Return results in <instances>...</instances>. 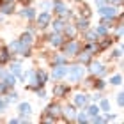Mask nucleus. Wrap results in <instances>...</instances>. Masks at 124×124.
Listing matches in <instances>:
<instances>
[{
	"label": "nucleus",
	"mask_w": 124,
	"mask_h": 124,
	"mask_svg": "<svg viewBox=\"0 0 124 124\" xmlns=\"http://www.w3.org/2000/svg\"><path fill=\"white\" fill-rule=\"evenodd\" d=\"M85 75H87V67L83 64H78V62H75V64H67V75H66V78L69 80V83H80Z\"/></svg>",
	"instance_id": "1"
},
{
	"label": "nucleus",
	"mask_w": 124,
	"mask_h": 124,
	"mask_svg": "<svg viewBox=\"0 0 124 124\" xmlns=\"http://www.w3.org/2000/svg\"><path fill=\"white\" fill-rule=\"evenodd\" d=\"M82 46H83V43L78 41L76 37H73V39H66V41L62 43L60 50H62V53H64L67 59H75L78 55V52L82 50Z\"/></svg>",
	"instance_id": "2"
},
{
	"label": "nucleus",
	"mask_w": 124,
	"mask_h": 124,
	"mask_svg": "<svg viewBox=\"0 0 124 124\" xmlns=\"http://www.w3.org/2000/svg\"><path fill=\"white\" fill-rule=\"evenodd\" d=\"M9 50L13 55H20L21 59H29L32 57V46H27V44H23L20 41V39H14V41H11L9 44Z\"/></svg>",
	"instance_id": "3"
},
{
	"label": "nucleus",
	"mask_w": 124,
	"mask_h": 124,
	"mask_svg": "<svg viewBox=\"0 0 124 124\" xmlns=\"http://www.w3.org/2000/svg\"><path fill=\"white\" fill-rule=\"evenodd\" d=\"M52 14L64 18L66 21L73 18V11H69V5L66 4V0H53L52 4Z\"/></svg>",
	"instance_id": "4"
},
{
	"label": "nucleus",
	"mask_w": 124,
	"mask_h": 124,
	"mask_svg": "<svg viewBox=\"0 0 124 124\" xmlns=\"http://www.w3.org/2000/svg\"><path fill=\"white\" fill-rule=\"evenodd\" d=\"M85 67H87V73H89V75L98 76V78H105L106 75H108V67H106L101 60H96L94 57H92V60L89 62Z\"/></svg>",
	"instance_id": "5"
},
{
	"label": "nucleus",
	"mask_w": 124,
	"mask_h": 124,
	"mask_svg": "<svg viewBox=\"0 0 124 124\" xmlns=\"http://www.w3.org/2000/svg\"><path fill=\"white\" fill-rule=\"evenodd\" d=\"M52 94H53V98H57V99H66L67 96L71 94V83H64L62 80H59L53 85Z\"/></svg>",
	"instance_id": "6"
},
{
	"label": "nucleus",
	"mask_w": 124,
	"mask_h": 124,
	"mask_svg": "<svg viewBox=\"0 0 124 124\" xmlns=\"http://www.w3.org/2000/svg\"><path fill=\"white\" fill-rule=\"evenodd\" d=\"M52 18H53L52 11H41V13L36 14L34 21H36V25H37L39 30H44V29H48V25H50V21H52Z\"/></svg>",
	"instance_id": "7"
},
{
	"label": "nucleus",
	"mask_w": 124,
	"mask_h": 124,
	"mask_svg": "<svg viewBox=\"0 0 124 124\" xmlns=\"http://www.w3.org/2000/svg\"><path fill=\"white\" fill-rule=\"evenodd\" d=\"M75 115H76V106L73 103L62 105V117L59 121H62V122H75Z\"/></svg>",
	"instance_id": "8"
},
{
	"label": "nucleus",
	"mask_w": 124,
	"mask_h": 124,
	"mask_svg": "<svg viewBox=\"0 0 124 124\" xmlns=\"http://www.w3.org/2000/svg\"><path fill=\"white\" fill-rule=\"evenodd\" d=\"M117 13H119V9H117L115 5H112V4H105V5H101V7H98L99 18H117Z\"/></svg>",
	"instance_id": "9"
},
{
	"label": "nucleus",
	"mask_w": 124,
	"mask_h": 124,
	"mask_svg": "<svg viewBox=\"0 0 124 124\" xmlns=\"http://www.w3.org/2000/svg\"><path fill=\"white\" fill-rule=\"evenodd\" d=\"M43 112H46V114H50L52 117H55V119H57V122H59V119L62 117V105H60V101L57 99V101H52V103H48L46 108H44Z\"/></svg>",
	"instance_id": "10"
},
{
	"label": "nucleus",
	"mask_w": 124,
	"mask_h": 124,
	"mask_svg": "<svg viewBox=\"0 0 124 124\" xmlns=\"http://www.w3.org/2000/svg\"><path fill=\"white\" fill-rule=\"evenodd\" d=\"M46 41H48V44H50V48L59 50L66 39H64V36H62L60 32H52V34H48V36H46Z\"/></svg>",
	"instance_id": "11"
},
{
	"label": "nucleus",
	"mask_w": 124,
	"mask_h": 124,
	"mask_svg": "<svg viewBox=\"0 0 124 124\" xmlns=\"http://www.w3.org/2000/svg\"><path fill=\"white\" fill-rule=\"evenodd\" d=\"M13 59H14V55L11 53L9 46H7V44H4L2 39H0V66H7Z\"/></svg>",
	"instance_id": "12"
},
{
	"label": "nucleus",
	"mask_w": 124,
	"mask_h": 124,
	"mask_svg": "<svg viewBox=\"0 0 124 124\" xmlns=\"http://www.w3.org/2000/svg\"><path fill=\"white\" fill-rule=\"evenodd\" d=\"M67 75V64H60V66H53L52 67V73H50V78L55 82L59 80H64Z\"/></svg>",
	"instance_id": "13"
},
{
	"label": "nucleus",
	"mask_w": 124,
	"mask_h": 124,
	"mask_svg": "<svg viewBox=\"0 0 124 124\" xmlns=\"http://www.w3.org/2000/svg\"><path fill=\"white\" fill-rule=\"evenodd\" d=\"M7 66H9L7 69H9L11 73H13V75H14L16 78H18V82H21V75H23V62H21V60H16V59H13V60H11Z\"/></svg>",
	"instance_id": "14"
},
{
	"label": "nucleus",
	"mask_w": 124,
	"mask_h": 124,
	"mask_svg": "<svg viewBox=\"0 0 124 124\" xmlns=\"http://www.w3.org/2000/svg\"><path fill=\"white\" fill-rule=\"evenodd\" d=\"M73 105L76 106V108H85V106L91 103L89 101V94L85 92H76V94H73V101H71Z\"/></svg>",
	"instance_id": "15"
},
{
	"label": "nucleus",
	"mask_w": 124,
	"mask_h": 124,
	"mask_svg": "<svg viewBox=\"0 0 124 124\" xmlns=\"http://www.w3.org/2000/svg\"><path fill=\"white\" fill-rule=\"evenodd\" d=\"M73 25H75V29L78 30V34L85 32L87 29H91V18H83V16H76L75 21H73Z\"/></svg>",
	"instance_id": "16"
},
{
	"label": "nucleus",
	"mask_w": 124,
	"mask_h": 124,
	"mask_svg": "<svg viewBox=\"0 0 124 124\" xmlns=\"http://www.w3.org/2000/svg\"><path fill=\"white\" fill-rule=\"evenodd\" d=\"M18 14H20V18H23V20H27V21H34L37 11L34 9L32 5H23V7L18 11Z\"/></svg>",
	"instance_id": "17"
},
{
	"label": "nucleus",
	"mask_w": 124,
	"mask_h": 124,
	"mask_svg": "<svg viewBox=\"0 0 124 124\" xmlns=\"http://www.w3.org/2000/svg\"><path fill=\"white\" fill-rule=\"evenodd\" d=\"M114 36H105V37H99L98 39V48H99V53H103V52H106L108 48H112L114 46Z\"/></svg>",
	"instance_id": "18"
},
{
	"label": "nucleus",
	"mask_w": 124,
	"mask_h": 124,
	"mask_svg": "<svg viewBox=\"0 0 124 124\" xmlns=\"http://www.w3.org/2000/svg\"><path fill=\"white\" fill-rule=\"evenodd\" d=\"M36 71V82L39 87H46V83L50 80V73L46 69H43V67H39V69H34Z\"/></svg>",
	"instance_id": "19"
},
{
	"label": "nucleus",
	"mask_w": 124,
	"mask_h": 124,
	"mask_svg": "<svg viewBox=\"0 0 124 124\" xmlns=\"http://www.w3.org/2000/svg\"><path fill=\"white\" fill-rule=\"evenodd\" d=\"M73 13H76L78 16H83V18H91L92 16L91 7H89L85 2H76V11H73Z\"/></svg>",
	"instance_id": "20"
},
{
	"label": "nucleus",
	"mask_w": 124,
	"mask_h": 124,
	"mask_svg": "<svg viewBox=\"0 0 124 124\" xmlns=\"http://www.w3.org/2000/svg\"><path fill=\"white\" fill-rule=\"evenodd\" d=\"M16 13V2H5L0 5V14L2 16H13Z\"/></svg>",
	"instance_id": "21"
},
{
	"label": "nucleus",
	"mask_w": 124,
	"mask_h": 124,
	"mask_svg": "<svg viewBox=\"0 0 124 124\" xmlns=\"http://www.w3.org/2000/svg\"><path fill=\"white\" fill-rule=\"evenodd\" d=\"M92 57H94V55L91 53V52H87V50H80V52H78V55H76V62H78V64H83V66H87L89 64V62H91L92 60Z\"/></svg>",
	"instance_id": "22"
},
{
	"label": "nucleus",
	"mask_w": 124,
	"mask_h": 124,
	"mask_svg": "<svg viewBox=\"0 0 124 124\" xmlns=\"http://www.w3.org/2000/svg\"><path fill=\"white\" fill-rule=\"evenodd\" d=\"M60 34L64 36V39H73V37L78 36V30L75 29V25H73V23H67V21H66V25H64V29H62Z\"/></svg>",
	"instance_id": "23"
},
{
	"label": "nucleus",
	"mask_w": 124,
	"mask_h": 124,
	"mask_svg": "<svg viewBox=\"0 0 124 124\" xmlns=\"http://www.w3.org/2000/svg\"><path fill=\"white\" fill-rule=\"evenodd\" d=\"M66 25V20L64 18H59V16H55V18H52V21H50V29H52V32H62V29H64Z\"/></svg>",
	"instance_id": "24"
},
{
	"label": "nucleus",
	"mask_w": 124,
	"mask_h": 124,
	"mask_svg": "<svg viewBox=\"0 0 124 124\" xmlns=\"http://www.w3.org/2000/svg\"><path fill=\"white\" fill-rule=\"evenodd\" d=\"M16 112H18V115H30L32 114V105L27 103V101H18V108H16Z\"/></svg>",
	"instance_id": "25"
},
{
	"label": "nucleus",
	"mask_w": 124,
	"mask_h": 124,
	"mask_svg": "<svg viewBox=\"0 0 124 124\" xmlns=\"http://www.w3.org/2000/svg\"><path fill=\"white\" fill-rule=\"evenodd\" d=\"M82 37H83V43H94V41H98V39H99L92 27H91V29H87L85 32H82Z\"/></svg>",
	"instance_id": "26"
},
{
	"label": "nucleus",
	"mask_w": 124,
	"mask_h": 124,
	"mask_svg": "<svg viewBox=\"0 0 124 124\" xmlns=\"http://www.w3.org/2000/svg\"><path fill=\"white\" fill-rule=\"evenodd\" d=\"M18 39H20L23 44H27V46H34V34L29 32V30H23V32L20 34Z\"/></svg>",
	"instance_id": "27"
},
{
	"label": "nucleus",
	"mask_w": 124,
	"mask_h": 124,
	"mask_svg": "<svg viewBox=\"0 0 124 124\" xmlns=\"http://www.w3.org/2000/svg\"><path fill=\"white\" fill-rule=\"evenodd\" d=\"M50 60H52V64H53V66H60V64H69V59H67L64 53H55V55H53V57L50 59Z\"/></svg>",
	"instance_id": "28"
},
{
	"label": "nucleus",
	"mask_w": 124,
	"mask_h": 124,
	"mask_svg": "<svg viewBox=\"0 0 124 124\" xmlns=\"http://www.w3.org/2000/svg\"><path fill=\"white\" fill-rule=\"evenodd\" d=\"M4 82L7 83V87H9V89H14V87H16V83H18V78H16L13 73L7 69V73H5V76H4Z\"/></svg>",
	"instance_id": "29"
},
{
	"label": "nucleus",
	"mask_w": 124,
	"mask_h": 124,
	"mask_svg": "<svg viewBox=\"0 0 124 124\" xmlns=\"http://www.w3.org/2000/svg\"><path fill=\"white\" fill-rule=\"evenodd\" d=\"M108 83H110L112 87L122 85V75H121V73H114V75H110L108 76Z\"/></svg>",
	"instance_id": "30"
},
{
	"label": "nucleus",
	"mask_w": 124,
	"mask_h": 124,
	"mask_svg": "<svg viewBox=\"0 0 124 124\" xmlns=\"http://www.w3.org/2000/svg\"><path fill=\"white\" fill-rule=\"evenodd\" d=\"M85 114L89 115V117H92V115H98V114H101V110H99V106H98V103H89L85 108Z\"/></svg>",
	"instance_id": "31"
},
{
	"label": "nucleus",
	"mask_w": 124,
	"mask_h": 124,
	"mask_svg": "<svg viewBox=\"0 0 124 124\" xmlns=\"http://www.w3.org/2000/svg\"><path fill=\"white\" fill-rule=\"evenodd\" d=\"M106 85H108V82H105V78H98L96 76L94 82H92V89L94 91H105Z\"/></svg>",
	"instance_id": "32"
},
{
	"label": "nucleus",
	"mask_w": 124,
	"mask_h": 124,
	"mask_svg": "<svg viewBox=\"0 0 124 124\" xmlns=\"http://www.w3.org/2000/svg\"><path fill=\"white\" fill-rule=\"evenodd\" d=\"M75 122H78V124H87L89 122V115L85 114V110H83V108H80V112H76Z\"/></svg>",
	"instance_id": "33"
},
{
	"label": "nucleus",
	"mask_w": 124,
	"mask_h": 124,
	"mask_svg": "<svg viewBox=\"0 0 124 124\" xmlns=\"http://www.w3.org/2000/svg\"><path fill=\"white\" fill-rule=\"evenodd\" d=\"M98 106H99V110H101V112H108V110H110V99L101 96L99 101H98Z\"/></svg>",
	"instance_id": "34"
},
{
	"label": "nucleus",
	"mask_w": 124,
	"mask_h": 124,
	"mask_svg": "<svg viewBox=\"0 0 124 124\" xmlns=\"http://www.w3.org/2000/svg\"><path fill=\"white\" fill-rule=\"evenodd\" d=\"M92 29H94L96 34H98V37H105V36H108V34H110V29H106V27L101 25V23L98 27H92Z\"/></svg>",
	"instance_id": "35"
},
{
	"label": "nucleus",
	"mask_w": 124,
	"mask_h": 124,
	"mask_svg": "<svg viewBox=\"0 0 124 124\" xmlns=\"http://www.w3.org/2000/svg\"><path fill=\"white\" fill-rule=\"evenodd\" d=\"M121 57H122V48H121V46H117V48H114V46H112L110 59H117V60H121Z\"/></svg>",
	"instance_id": "36"
},
{
	"label": "nucleus",
	"mask_w": 124,
	"mask_h": 124,
	"mask_svg": "<svg viewBox=\"0 0 124 124\" xmlns=\"http://www.w3.org/2000/svg\"><path fill=\"white\" fill-rule=\"evenodd\" d=\"M39 121H41V122H50V124H55V122H57V119H55V117H52L50 114H46V112H43V114H41Z\"/></svg>",
	"instance_id": "37"
},
{
	"label": "nucleus",
	"mask_w": 124,
	"mask_h": 124,
	"mask_svg": "<svg viewBox=\"0 0 124 124\" xmlns=\"http://www.w3.org/2000/svg\"><path fill=\"white\" fill-rule=\"evenodd\" d=\"M52 4H53V0H39L41 11H52Z\"/></svg>",
	"instance_id": "38"
},
{
	"label": "nucleus",
	"mask_w": 124,
	"mask_h": 124,
	"mask_svg": "<svg viewBox=\"0 0 124 124\" xmlns=\"http://www.w3.org/2000/svg\"><path fill=\"white\" fill-rule=\"evenodd\" d=\"M101 114H103L105 124H106V122H112V121H115V119H117V115H115V114H112L110 110H108V112H101Z\"/></svg>",
	"instance_id": "39"
},
{
	"label": "nucleus",
	"mask_w": 124,
	"mask_h": 124,
	"mask_svg": "<svg viewBox=\"0 0 124 124\" xmlns=\"http://www.w3.org/2000/svg\"><path fill=\"white\" fill-rule=\"evenodd\" d=\"M36 98L37 99H48V92H46V89H44V87H41V89H37V91H36Z\"/></svg>",
	"instance_id": "40"
},
{
	"label": "nucleus",
	"mask_w": 124,
	"mask_h": 124,
	"mask_svg": "<svg viewBox=\"0 0 124 124\" xmlns=\"http://www.w3.org/2000/svg\"><path fill=\"white\" fill-rule=\"evenodd\" d=\"M9 108V103H7V99L4 98V96H0V114H5Z\"/></svg>",
	"instance_id": "41"
},
{
	"label": "nucleus",
	"mask_w": 124,
	"mask_h": 124,
	"mask_svg": "<svg viewBox=\"0 0 124 124\" xmlns=\"http://www.w3.org/2000/svg\"><path fill=\"white\" fill-rule=\"evenodd\" d=\"M99 98H101V91H96L92 96H89V101H91V103H98Z\"/></svg>",
	"instance_id": "42"
},
{
	"label": "nucleus",
	"mask_w": 124,
	"mask_h": 124,
	"mask_svg": "<svg viewBox=\"0 0 124 124\" xmlns=\"http://www.w3.org/2000/svg\"><path fill=\"white\" fill-rule=\"evenodd\" d=\"M105 4H112L117 9H122V0H105Z\"/></svg>",
	"instance_id": "43"
},
{
	"label": "nucleus",
	"mask_w": 124,
	"mask_h": 124,
	"mask_svg": "<svg viewBox=\"0 0 124 124\" xmlns=\"http://www.w3.org/2000/svg\"><path fill=\"white\" fill-rule=\"evenodd\" d=\"M9 91V87H7V83H5L4 80H0V96H4L5 92Z\"/></svg>",
	"instance_id": "44"
},
{
	"label": "nucleus",
	"mask_w": 124,
	"mask_h": 124,
	"mask_svg": "<svg viewBox=\"0 0 124 124\" xmlns=\"http://www.w3.org/2000/svg\"><path fill=\"white\" fill-rule=\"evenodd\" d=\"M115 98H117V99H115V101H117V105H119L121 108H122V106H124V94H122V92H119V94L115 96Z\"/></svg>",
	"instance_id": "45"
},
{
	"label": "nucleus",
	"mask_w": 124,
	"mask_h": 124,
	"mask_svg": "<svg viewBox=\"0 0 124 124\" xmlns=\"http://www.w3.org/2000/svg\"><path fill=\"white\" fill-rule=\"evenodd\" d=\"M36 29H37V25H34L32 21H29V25H27V30L32 32V34H36Z\"/></svg>",
	"instance_id": "46"
},
{
	"label": "nucleus",
	"mask_w": 124,
	"mask_h": 124,
	"mask_svg": "<svg viewBox=\"0 0 124 124\" xmlns=\"http://www.w3.org/2000/svg\"><path fill=\"white\" fill-rule=\"evenodd\" d=\"M5 73H7V69H5L4 66H0V80H4V76H5Z\"/></svg>",
	"instance_id": "47"
},
{
	"label": "nucleus",
	"mask_w": 124,
	"mask_h": 124,
	"mask_svg": "<svg viewBox=\"0 0 124 124\" xmlns=\"http://www.w3.org/2000/svg\"><path fill=\"white\" fill-rule=\"evenodd\" d=\"M9 124H20V117H11Z\"/></svg>",
	"instance_id": "48"
},
{
	"label": "nucleus",
	"mask_w": 124,
	"mask_h": 124,
	"mask_svg": "<svg viewBox=\"0 0 124 124\" xmlns=\"http://www.w3.org/2000/svg\"><path fill=\"white\" fill-rule=\"evenodd\" d=\"M94 4L98 5V7H101V5H105V0H94Z\"/></svg>",
	"instance_id": "49"
},
{
	"label": "nucleus",
	"mask_w": 124,
	"mask_h": 124,
	"mask_svg": "<svg viewBox=\"0 0 124 124\" xmlns=\"http://www.w3.org/2000/svg\"><path fill=\"white\" fill-rule=\"evenodd\" d=\"M5 2H16V0H5Z\"/></svg>",
	"instance_id": "50"
},
{
	"label": "nucleus",
	"mask_w": 124,
	"mask_h": 124,
	"mask_svg": "<svg viewBox=\"0 0 124 124\" xmlns=\"http://www.w3.org/2000/svg\"><path fill=\"white\" fill-rule=\"evenodd\" d=\"M2 4H4V0H0V5H2Z\"/></svg>",
	"instance_id": "51"
}]
</instances>
